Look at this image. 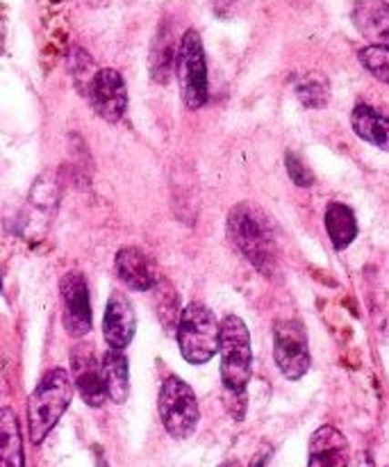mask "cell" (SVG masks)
I'll use <instances>...</instances> for the list:
<instances>
[{
    "instance_id": "1",
    "label": "cell",
    "mask_w": 389,
    "mask_h": 467,
    "mask_svg": "<svg viewBox=\"0 0 389 467\" xmlns=\"http://www.w3.org/2000/svg\"><path fill=\"white\" fill-rule=\"evenodd\" d=\"M221 383L228 413L235 420H244L246 388L253 374V347H251L249 327L237 315H228L221 322Z\"/></svg>"
},
{
    "instance_id": "2",
    "label": "cell",
    "mask_w": 389,
    "mask_h": 467,
    "mask_svg": "<svg viewBox=\"0 0 389 467\" xmlns=\"http://www.w3.org/2000/svg\"><path fill=\"white\" fill-rule=\"evenodd\" d=\"M228 237L264 276L278 269V237L271 217L255 203H240L228 214Z\"/></svg>"
},
{
    "instance_id": "3",
    "label": "cell",
    "mask_w": 389,
    "mask_h": 467,
    "mask_svg": "<svg viewBox=\"0 0 389 467\" xmlns=\"http://www.w3.org/2000/svg\"><path fill=\"white\" fill-rule=\"evenodd\" d=\"M67 369L55 368L46 374L27 401V431L32 445H41L55 424L62 420L73 400V386Z\"/></svg>"
},
{
    "instance_id": "4",
    "label": "cell",
    "mask_w": 389,
    "mask_h": 467,
    "mask_svg": "<svg viewBox=\"0 0 389 467\" xmlns=\"http://www.w3.org/2000/svg\"><path fill=\"white\" fill-rule=\"evenodd\" d=\"M178 347L182 358L189 365H205L219 354L221 345V324L212 310L200 301H191L182 308L176 327Z\"/></svg>"
},
{
    "instance_id": "5",
    "label": "cell",
    "mask_w": 389,
    "mask_h": 467,
    "mask_svg": "<svg viewBox=\"0 0 389 467\" xmlns=\"http://www.w3.org/2000/svg\"><path fill=\"white\" fill-rule=\"evenodd\" d=\"M176 80L182 103L189 109H200L208 103V64L199 30L189 27L182 35L176 57Z\"/></svg>"
},
{
    "instance_id": "6",
    "label": "cell",
    "mask_w": 389,
    "mask_h": 467,
    "mask_svg": "<svg viewBox=\"0 0 389 467\" xmlns=\"http://www.w3.org/2000/svg\"><path fill=\"white\" fill-rule=\"evenodd\" d=\"M159 420L173 441H185L196 431L200 420L199 401L189 383L178 377L164 379L158 397Z\"/></svg>"
},
{
    "instance_id": "7",
    "label": "cell",
    "mask_w": 389,
    "mask_h": 467,
    "mask_svg": "<svg viewBox=\"0 0 389 467\" xmlns=\"http://www.w3.org/2000/svg\"><path fill=\"white\" fill-rule=\"evenodd\" d=\"M273 360L290 381H299L312 365L308 331L299 319H282L273 327Z\"/></svg>"
},
{
    "instance_id": "8",
    "label": "cell",
    "mask_w": 389,
    "mask_h": 467,
    "mask_svg": "<svg viewBox=\"0 0 389 467\" xmlns=\"http://www.w3.org/2000/svg\"><path fill=\"white\" fill-rule=\"evenodd\" d=\"M87 94L94 112L107 123H118L126 117L128 87L117 68H98Z\"/></svg>"
},
{
    "instance_id": "9",
    "label": "cell",
    "mask_w": 389,
    "mask_h": 467,
    "mask_svg": "<svg viewBox=\"0 0 389 467\" xmlns=\"http://www.w3.org/2000/svg\"><path fill=\"white\" fill-rule=\"evenodd\" d=\"M64 301V328L71 337H85L91 331V306H89V287L82 272L64 274L59 283Z\"/></svg>"
},
{
    "instance_id": "10",
    "label": "cell",
    "mask_w": 389,
    "mask_h": 467,
    "mask_svg": "<svg viewBox=\"0 0 389 467\" xmlns=\"http://www.w3.org/2000/svg\"><path fill=\"white\" fill-rule=\"evenodd\" d=\"M71 377L87 406L100 409L105 404V400H107V388H105L103 360L96 358L91 347L82 345L73 349Z\"/></svg>"
},
{
    "instance_id": "11",
    "label": "cell",
    "mask_w": 389,
    "mask_h": 467,
    "mask_svg": "<svg viewBox=\"0 0 389 467\" xmlns=\"http://www.w3.org/2000/svg\"><path fill=\"white\" fill-rule=\"evenodd\" d=\"M137 331V315L128 296L112 292L103 317V337L109 349L126 351Z\"/></svg>"
},
{
    "instance_id": "12",
    "label": "cell",
    "mask_w": 389,
    "mask_h": 467,
    "mask_svg": "<svg viewBox=\"0 0 389 467\" xmlns=\"http://www.w3.org/2000/svg\"><path fill=\"white\" fill-rule=\"evenodd\" d=\"M117 276L128 290L148 292L158 287V274H155L153 260L137 246H126L114 258Z\"/></svg>"
},
{
    "instance_id": "13",
    "label": "cell",
    "mask_w": 389,
    "mask_h": 467,
    "mask_svg": "<svg viewBox=\"0 0 389 467\" xmlns=\"http://www.w3.org/2000/svg\"><path fill=\"white\" fill-rule=\"evenodd\" d=\"M349 441L335 427H319L310 438L308 467H349Z\"/></svg>"
},
{
    "instance_id": "14",
    "label": "cell",
    "mask_w": 389,
    "mask_h": 467,
    "mask_svg": "<svg viewBox=\"0 0 389 467\" xmlns=\"http://www.w3.org/2000/svg\"><path fill=\"white\" fill-rule=\"evenodd\" d=\"M353 26L372 46L389 48V3L387 0H355L351 9Z\"/></svg>"
},
{
    "instance_id": "15",
    "label": "cell",
    "mask_w": 389,
    "mask_h": 467,
    "mask_svg": "<svg viewBox=\"0 0 389 467\" xmlns=\"http://www.w3.org/2000/svg\"><path fill=\"white\" fill-rule=\"evenodd\" d=\"M178 46L180 41L173 35L171 26L162 23L155 35L153 46H150V57H148V71L153 82L158 85H169L173 76H176V57H178Z\"/></svg>"
},
{
    "instance_id": "16",
    "label": "cell",
    "mask_w": 389,
    "mask_h": 467,
    "mask_svg": "<svg viewBox=\"0 0 389 467\" xmlns=\"http://www.w3.org/2000/svg\"><path fill=\"white\" fill-rule=\"evenodd\" d=\"M351 128L367 144L389 153V117L376 112L372 105L358 103L351 112Z\"/></svg>"
},
{
    "instance_id": "17",
    "label": "cell",
    "mask_w": 389,
    "mask_h": 467,
    "mask_svg": "<svg viewBox=\"0 0 389 467\" xmlns=\"http://www.w3.org/2000/svg\"><path fill=\"white\" fill-rule=\"evenodd\" d=\"M100 360H103L107 397L114 404H126L128 397H130V363H128V356L118 349H109Z\"/></svg>"
},
{
    "instance_id": "18",
    "label": "cell",
    "mask_w": 389,
    "mask_h": 467,
    "mask_svg": "<svg viewBox=\"0 0 389 467\" xmlns=\"http://www.w3.org/2000/svg\"><path fill=\"white\" fill-rule=\"evenodd\" d=\"M326 231L331 237L335 251H346L353 240L358 237V219H355L353 210L344 203H331L326 208Z\"/></svg>"
},
{
    "instance_id": "19",
    "label": "cell",
    "mask_w": 389,
    "mask_h": 467,
    "mask_svg": "<svg viewBox=\"0 0 389 467\" xmlns=\"http://www.w3.org/2000/svg\"><path fill=\"white\" fill-rule=\"evenodd\" d=\"M0 459H3V467H26L18 420L9 406H5L0 413Z\"/></svg>"
},
{
    "instance_id": "20",
    "label": "cell",
    "mask_w": 389,
    "mask_h": 467,
    "mask_svg": "<svg viewBox=\"0 0 389 467\" xmlns=\"http://www.w3.org/2000/svg\"><path fill=\"white\" fill-rule=\"evenodd\" d=\"M296 96L301 103L310 109H322L331 103V82L326 76L317 71H310L301 76L294 85Z\"/></svg>"
},
{
    "instance_id": "21",
    "label": "cell",
    "mask_w": 389,
    "mask_h": 467,
    "mask_svg": "<svg viewBox=\"0 0 389 467\" xmlns=\"http://www.w3.org/2000/svg\"><path fill=\"white\" fill-rule=\"evenodd\" d=\"M358 57L360 62H363V67L367 68L376 80L389 85V48H381V46L369 44L367 48L360 50Z\"/></svg>"
},
{
    "instance_id": "22",
    "label": "cell",
    "mask_w": 389,
    "mask_h": 467,
    "mask_svg": "<svg viewBox=\"0 0 389 467\" xmlns=\"http://www.w3.org/2000/svg\"><path fill=\"white\" fill-rule=\"evenodd\" d=\"M285 167L287 173H290L292 182L299 187H312L314 185V173L310 171V167L305 162H301V158L292 150L285 153Z\"/></svg>"
},
{
    "instance_id": "23",
    "label": "cell",
    "mask_w": 389,
    "mask_h": 467,
    "mask_svg": "<svg viewBox=\"0 0 389 467\" xmlns=\"http://www.w3.org/2000/svg\"><path fill=\"white\" fill-rule=\"evenodd\" d=\"M269 454H271V451H269V450H262V451H258V454H255V459L251 461V465H249V467H267Z\"/></svg>"
},
{
    "instance_id": "24",
    "label": "cell",
    "mask_w": 389,
    "mask_h": 467,
    "mask_svg": "<svg viewBox=\"0 0 389 467\" xmlns=\"http://www.w3.org/2000/svg\"><path fill=\"white\" fill-rule=\"evenodd\" d=\"M219 467H240V463L237 461H226V463H221Z\"/></svg>"
}]
</instances>
